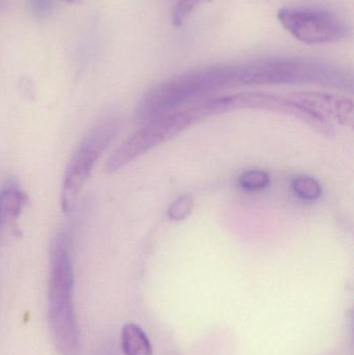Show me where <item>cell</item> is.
Instances as JSON below:
<instances>
[{
	"instance_id": "cell-6",
	"label": "cell",
	"mask_w": 354,
	"mask_h": 355,
	"mask_svg": "<svg viewBox=\"0 0 354 355\" xmlns=\"http://www.w3.org/2000/svg\"><path fill=\"white\" fill-rule=\"evenodd\" d=\"M200 105L206 118L237 110H268L294 116L324 137H332L336 133L332 122L301 107L288 97L257 93L239 94L229 97L215 98Z\"/></svg>"
},
{
	"instance_id": "cell-5",
	"label": "cell",
	"mask_w": 354,
	"mask_h": 355,
	"mask_svg": "<svg viewBox=\"0 0 354 355\" xmlns=\"http://www.w3.org/2000/svg\"><path fill=\"white\" fill-rule=\"evenodd\" d=\"M120 130L116 119H107L94 127L81 141L71 158L64 174L62 190V209L64 213L72 212L79 193L89 179L94 166L107 149Z\"/></svg>"
},
{
	"instance_id": "cell-15",
	"label": "cell",
	"mask_w": 354,
	"mask_h": 355,
	"mask_svg": "<svg viewBox=\"0 0 354 355\" xmlns=\"http://www.w3.org/2000/svg\"><path fill=\"white\" fill-rule=\"evenodd\" d=\"M37 12L45 15L50 10V0H31Z\"/></svg>"
},
{
	"instance_id": "cell-2",
	"label": "cell",
	"mask_w": 354,
	"mask_h": 355,
	"mask_svg": "<svg viewBox=\"0 0 354 355\" xmlns=\"http://www.w3.org/2000/svg\"><path fill=\"white\" fill-rule=\"evenodd\" d=\"M74 273L70 254L62 237L51 250L48 315L56 349L62 355H79L80 331L74 311Z\"/></svg>"
},
{
	"instance_id": "cell-14",
	"label": "cell",
	"mask_w": 354,
	"mask_h": 355,
	"mask_svg": "<svg viewBox=\"0 0 354 355\" xmlns=\"http://www.w3.org/2000/svg\"><path fill=\"white\" fill-rule=\"evenodd\" d=\"M203 0H179L172 14L175 25L179 26Z\"/></svg>"
},
{
	"instance_id": "cell-1",
	"label": "cell",
	"mask_w": 354,
	"mask_h": 355,
	"mask_svg": "<svg viewBox=\"0 0 354 355\" xmlns=\"http://www.w3.org/2000/svg\"><path fill=\"white\" fill-rule=\"evenodd\" d=\"M233 83H238L236 67H211L179 75L147 92L135 108V121L148 124Z\"/></svg>"
},
{
	"instance_id": "cell-13",
	"label": "cell",
	"mask_w": 354,
	"mask_h": 355,
	"mask_svg": "<svg viewBox=\"0 0 354 355\" xmlns=\"http://www.w3.org/2000/svg\"><path fill=\"white\" fill-rule=\"evenodd\" d=\"M193 208V198L188 194L179 196L170 205L168 209V216L172 220H183L186 218Z\"/></svg>"
},
{
	"instance_id": "cell-9",
	"label": "cell",
	"mask_w": 354,
	"mask_h": 355,
	"mask_svg": "<svg viewBox=\"0 0 354 355\" xmlns=\"http://www.w3.org/2000/svg\"><path fill=\"white\" fill-rule=\"evenodd\" d=\"M26 202V194L20 188L12 184L6 186L0 192V227L16 219L22 212Z\"/></svg>"
},
{
	"instance_id": "cell-7",
	"label": "cell",
	"mask_w": 354,
	"mask_h": 355,
	"mask_svg": "<svg viewBox=\"0 0 354 355\" xmlns=\"http://www.w3.org/2000/svg\"><path fill=\"white\" fill-rule=\"evenodd\" d=\"M278 19L282 26L306 44L335 43L346 35V26L335 15L310 8H282Z\"/></svg>"
},
{
	"instance_id": "cell-3",
	"label": "cell",
	"mask_w": 354,
	"mask_h": 355,
	"mask_svg": "<svg viewBox=\"0 0 354 355\" xmlns=\"http://www.w3.org/2000/svg\"><path fill=\"white\" fill-rule=\"evenodd\" d=\"M238 83L258 85H320L353 91L351 75L332 64L305 60H260L238 68Z\"/></svg>"
},
{
	"instance_id": "cell-4",
	"label": "cell",
	"mask_w": 354,
	"mask_h": 355,
	"mask_svg": "<svg viewBox=\"0 0 354 355\" xmlns=\"http://www.w3.org/2000/svg\"><path fill=\"white\" fill-rule=\"evenodd\" d=\"M203 119L197 106L181 112H170L145 124L133 133L108 158L106 171L109 174L118 172L130 162L170 141L179 133Z\"/></svg>"
},
{
	"instance_id": "cell-12",
	"label": "cell",
	"mask_w": 354,
	"mask_h": 355,
	"mask_svg": "<svg viewBox=\"0 0 354 355\" xmlns=\"http://www.w3.org/2000/svg\"><path fill=\"white\" fill-rule=\"evenodd\" d=\"M238 183L241 188L247 191H258L269 185L270 178L264 171H247L239 176Z\"/></svg>"
},
{
	"instance_id": "cell-8",
	"label": "cell",
	"mask_w": 354,
	"mask_h": 355,
	"mask_svg": "<svg viewBox=\"0 0 354 355\" xmlns=\"http://www.w3.org/2000/svg\"><path fill=\"white\" fill-rule=\"evenodd\" d=\"M288 98L301 107L330 122L337 121L343 125H353L354 108L351 98L314 92L293 94Z\"/></svg>"
},
{
	"instance_id": "cell-17",
	"label": "cell",
	"mask_w": 354,
	"mask_h": 355,
	"mask_svg": "<svg viewBox=\"0 0 354 355\" xmlns=\"http://www.w3.org/2000/svg\"><path fill=\"white\" fill-rule=\"evenodd\" d=\"M4 6V0H0V8Z\"/></svg>"
},
{
	"instance_id": "cell-16",
	"label": "cell",
	"mask_w": 354,
	"mask_h": 355,
	"mask_svg": "<svg viewBox=\"0 0 354 355\" xmlns=\"http://www.w3.org/2000/svg\"><path fill=\"white\" fill-rule=\"evenodd\" d=\"M67 2H70V3L77 4L80 3V2L85 1V0H66Z\"/></svg>"
},
{
	"instance_id": "cell-11",
	"label": "cell",
	"mask_w": 354,
	"mask_h": 355,
	"mask_svg": "<svg viewBox=\"0 0 354 355\" xmlns=\"http://www.w3.org/2000/svg\"><path fill=\"white\" fill-rule=\"evenodd\" d=\"M292 189L299 198L306 200H318L322 194L321 185L312 177L295 178L292 181Z\"/></svg>"
},
{
	"instance_id": "cell-10",
	"label": "cell",
	"mask_w": 354,
	"mask_h": 355,
	"mask_svg": "<svg viewBox=\"0 0 354 355\" xmlns=\"http://www.w3.org/2000/svg\"><path fill=\"white\" fill-rule=\"evenodd\" d=\"M122 349L125 355H152V345L145 331L134 323L122 329Z\"/></svg>"
}]
</instances>
